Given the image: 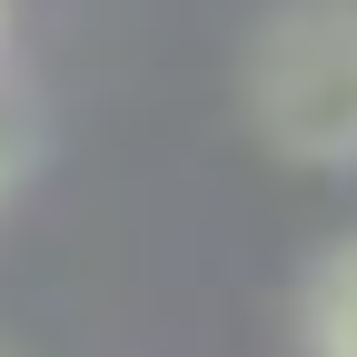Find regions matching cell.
I'll return each mask as SVG.
<instances>
[{
    "label": "cell",
    "mask_w": 357,
    "mask_h": 357,
    "mask_svg": "<svg viewBox=\"0 0 357 357\" xmlns=\"http://www.w3.org/2000/svg\"><path fill=\"white\" fill-rule=\"evenodd\" d=\"M10 169H20V139H10V129H0V189H10Z\"/></svg>",
    "instance_id": "3"
},
{
    "label": "cell",
    "mask_w": 357,
    "mask_h": 357,
    "mask_svg": "<svg viewBox=\"0 0 357 357\" xmlns=\"http://www.w3.org/2000/svg\"><path fill=\"white\" fill-rule=\"evenodd\" d=\"M298 347L307 357H357V229L307 258V278H298Z\"/></svg>",
    "instance_id": "2"
},
{
    "label": "cell",
    "mask_w": 357,
    "mask_h": 357,
    "mask_svg": "<svg viewBox=\"0 0 357 357\" xmlns=\"http://www.w3.org/2000/svg\"><path fill=\"white\" fill-rule=\"evenodd\" d=\"M0 50H10V0H0Z\"/></svg>",
    "instance_id": "4"
},
{
    "label": "cell",
    "mask_w": 357,
    "mask_h": 357,
    "mask_svg": "<svg viewBox=\"0 0 357 357\" xmlns=\"http://www.w3.org/2000/svg\"><path fill=\"white\" fill-rule=\"evenodd\" d=\"M238 109L288 169H357V0H278L238 50Z\"/></svg>",
    "instance_id": "1"
}]
</instances>
